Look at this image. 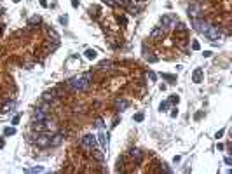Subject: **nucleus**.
Here are the masks:
<instances>
[{"mask_svg":"<svg viewBox=\"0 0 232 174\" xmlns=\"http://www.w3.org/2000/svg\"><path fill=\"white\" fill-rule=\"evenodd\" d=\"M173 21H175V17H173V16H162V17H161L162 26H171V24H173Z\"/></svg>","mask_w":232,"mask_h":174,"instance_id":"12","label":"nucleus"},{"mask_svg":"<svg viewBox=\"0 0 232 174\" xmlns=\"http://www.w3.org/2000/svg\"><path fill=\"white\" fill-rule=\"evenodd\" d=\"M224 134H225V129H220V131H218V132L215 134V138H217V139H220V138H222Z\"/></svg>","mask_w":232,"mask_h":174,"instance_id":"27","label":"nucleus"},{"mask_svg":"<svg viewBox=\"0 0 232 174\" xmlns=\"http://www.w3.org/2000/svg\"><path fill=\"white\" fill-rule=\"evenodd\" d=\"M148 77H150V80H152V82L155 80V73H154V71H150V73H148Z\"/></svg>","mask_w":232,"mask_h":174,"instance_id":"32","label":"nucleus"},{"mask_svg":"<svg viewBox=\"0 0 232 174\" xmlns=\"http://www.w3.org/2000/svg\"><path fill=\"white\" fill-rule=\"evenodd\" d=\"M59 23H61V24H66V23H68V17H66V16H61V17H59Z\"/></svg>","mask_w":232,"mask_h":174,"instance_id":"28","label":"nucleus"},{"mask_svg":"<svg viewBox=\"0 0 232 174\" xmlns=\"http://www.w3.org/2000/svg\"><path fill=\"white\" fill-rule=\"evenodd\" d=\"M94 125H96L98 129H101V127H103V120H101V119H96V122H94Z\"/></svg>","mask_w":232,"mask_h":174,"instance_id":"26","label":"nucleus"},{"mask_svg":"<svg viewBox=\"0 0 232 174\" xmlns=\"http://www.w3.org/2000/svg\"><path fill=\"white\" fill-rule=\"evenodd\" d=\"M12 124H14V125H16V124H19V115H16V117L12 119Z\"/></svg>","mask_w":232,"mask_h":174,"instance_id":"30","label":"nucleus"},{"mask_svg":"<svg viewBox=\"0 0 232 174\" xmlns=\"http://www.w3.org/2000/svg\"><path fill=\"white\" fill-rule=\"evenodd\" d=\"M61 134H56V136H52V139H51V146H58L59 143H61Z\"/></svg>","mask_w":232,"mask_h":174,"instance_id":"14","label":"nucleus"},{"mask_svg":"<svg viewBox=\"0 0 232 174\" xmlns=\"http://www.w3.org/2000/svg\"><path fill=\"white\" fill-rule=\"evenodd\" d=\"M2 12H3V9H2V7H0V14H2Z\"/></svg>","mask_w":232,"mask_h":174,"instance_id":"36","label":"nucleus"},{"mask_svg":"<svg viewBox=\"0 0 232 174\" xmlns=\"http://www.w3.org/2000/svg\"><path fill=\"white\" fill-rule=\"evenodd\" d=\"M103 3H107V5H110V7H114V5H115V0H103Z\"/></svg>","mask_w":232,"mask_h":174,"instance_id":"29","label":"nucleus"},{"mask_svg":"<svg viewBox=\"0 0 232 174\" xmlns=\"http://www.w3.org/2000/svg\"><path fill=\"white\" fill-rule=\"evenodd\" d=\"M35 145H37L38 148H47V146H51V136H49V134H38L37 139H35Z\"/></svg>","mask_w":232,"mask_h":174,"instance_id":"3","label":"nucleus"},{"mask_svg":"<svg viewBox=\"0 0 232 174\" xmlns=\"http://www.w3.org/2000/svg\"><path fill=\"white\" fill-rule=\"evenodd\" d=\"M192 49H194V51H199V49H201V45H199V42H197V40H194V42H192Z\"/></svg>","mask_w":232,"mask_h":174,"instance_id":"24","label":"nucleus"},{"mask_svg":"<svg viewBox=\"0 0 232 174\" xmlns=\"http://www.w3.org/2000/svg\"><path fill=\"white\" fill-rule=\"evenodd\" d=\"M12 2H19V0H12Z\"/></svg>","mask_w":232,"mask_h":174,"instance_id":"37","label":"nucleus"},{"mask_svg":"<svg viewBox=\"0 0 232 174\" xmlns=\"http://www.w3.org/2000/svg\"><path fill=\"white\" fill-rule=\"evenodd\" d=\"M16 106V103L14 101H5L2 106H0V113H9V112H12V108Z\"/></svg>","mask_w":232,"mask_h":174,"instance_id":"11","label":"nucleus"},{"mask_svg":"<svg viewBox=\"0 0 232 174\" xmlns=\"http://www.w3.org/2000/svg\"><path fill=\"white\" fill-rule=\"evenodd\" d=\"M162 78H166V80H169L171 84H173V82L176 80V77H175V75H168V73H162Z\"/></svg>","mask_w":232,"mask_h":174,"instance_id":"19","label":"nucleus"},{"mask_svg":"<svg viewBox=\"0 0 232 174\" xmlns=\"http://www.w3.org/2000/svg\"><path fill=\"white\" fill-rule=\"evenodd\" d=\"M211 54H213V52H211V51H204V54H203V56H204V58H210V56H211Z\"/></svg>","mask_w":232,"mask_h":174,"instance_id":"31","label":"nucleus"},{"mask_svg":"<svg viewBox=\"0 0 232 174\" xmlns=\"http://www.w3.org/2000/svg\"><path fill=\"white\" fill-rule=\"evenodd\" d=\"M40 5H42V7H47V2H45V0H40Z\"/></svg>","mask_w":232,"mask_h":174,"instance_id":"34","label":"nucleus"},{"mask_svg":"<svg viewBox=\"0 0 232 174\" xmlns=\"http://www.w3.org/2000/svg\"><path fill=\"white\" fill-rule=\"evenodd\" d=\"M42 171H44L42 167H35V169H26L24 173H42Z\"/></svg>","mask_w":232,"mask_h":174,"instance_id":"22","label":"nucleus"},{"mask_svg":"<svg viewBox=\"0 0 232 174\" xmlns=\"http://www.w3.org/2000/svg\"><path fill=\"white\" fill-rule=\"evenodd\" d=\"M187 14H189L190 19H194V17H201V5H199V3H190L189 9H187Z\"/></svg>","mask_w":232,"mask_h":174,"instance_id":"4","label":"nucleus"},{"mask_svg":"<svg viewBox=\"0 0 232 174\" xmlns=\"http://www.w3.org/2000/svg\"><path fill=\"white\" fill-rule=\"evenodd\" d=\"M169 101H164V103H161V106H159V112H168V108H169Z\"/></svg>","mask_w":232,"mask_h":174,"instance_id":"17","label":"nucleus"},{"mask_svg":"<svg viewBox=\"0 0 232 174\" xmlns=\"http://www.w3.org/2000/svg\"><path fill=\"white\" fill-rule=\"evenodd\" d=\"M176 115H178V110H176V108H175V110H173V112H171V117H173V119H175V117H176Z\"/></svg>","mask_w":232,"mask_h":174,"instance_id":"33","label":"nucleus"},{"mask_svg":"<svg viewBox=\"0 0 232 174\" xmlns=\"http://www.w3.org/2000/svg\"><path fill=\"white\" fill-rule=\"evenodd\" d=\"M47 120V112H44L42 108H37L33 112V122H44Z\"/></svg>","mask_w":232,"mask_h":174,"instance_id":"6","label":"nucleus"},{"mask_svg":"<svg viewBox=\"0 0 232 174\" xmlns=\"http://www.w3.org/2000/svg\"><path fill=\"white\" fill-rule=\"evenodd\" d=\"M80 145H82V148H86V150H89V152H91V150L98 145V139H96L93 134H86V136L80 139Z\"/></svg>","mask_w":232,"mask_h":174,"instance_id":"2","label":"nucleus"},{"mask_svg":"<svg viewBox=\"0 0 232 174\" xmlns=\"http://www.w3.org/2000/svg\"><path fill=\"white\" fill-rule=\"evenodd\" d=\"M91 155H93L98 162H103V160H105V152H103V150H100L98 146H94V148L91 150Z\"/></svg>","mask_w":232,"mask_h":174,"instance_id":"9","label":"nucleus"},{"mask_svg":"<svg viewBox=\"0 0 232 174\" xmlns=\"http://www.w3.org/2000/svg\"><path fill=\"white\" fill-rule=\"evenodd\" d=\"M3 134H5V136H14V134H16V129H14V127H5Z\"/></svg>","mask_w":232,"mask_h":174,"instance_id":"18","label":"nucleus"},{"mask_svg":"<svg viewBox=\"0 0 232 174\" xmlns=\"http://www.w3.org/2000/svg\"><path fill=\"white\" fill-rule=\"evenodd\" d=\"M127 106H129V103H127L126 99H119V101H117V110H119V112H124Z\"/></svg>","mask_w":232,"mask_h":174,"instance_id":"13","label":"nucleus"},{"mask_svg":"<svg viewBox=\"0 0 232 174\" xmlns=\"http://www.w3.org/2000/svg\"><path fill=\"white\" fill-rule=\"evenodd\" d=\"M138 2H145V0H138Z\"/></svg>","mask_w":232,"mask_h":174,"instance_id":"38","label":"nucleus"},{"mask_svg":"<svg viewBox=\"0 0 232 174\" xmlns=\"http://www.w3.org/2000/svg\"><path fill=\"white\" fill-rule=\"evenodd\" d=\"M161 171H162V173H171V169H169V167H168V164H164V162L161 164Z\"/></svg>","mask_w":232,"mask_h":174,"instance_id":"21","label":"nucleus"},{"mask_svg":"<svg viewBox=\"0 0 232 174\" xmlns=\"http://www.w3.org/2000/svg\"><path fill=\"white\" fill-rule=\"evenodd\" d=\"M91 80H93L91 73H82V75H77V77H73V78H70V80L66 82V85H68L70 89H73V91H86V89L89 87Z\"/></svg>","mask_w":232,"mask_h":174,"instance_id":"1","label":"nucleus"},{"mask_svg":"<svg viewBox=\"0 0 232 174\" xmlns=\"http://www.w3.org/2000/svg\"><path fill=\"white\" fill-rule=\"evenodd\" d=\"M96 139H98V143L101 145V150H103V152H108V134H107L105 131H101V132L98 134Z\"/></svg>","mask_w":232,"mask_h":174,"instance_id":"5","label":"nucleus"},{"mask_svg":"<svg viewBox=\"0 0 232 174\" xmlns=\"http://www.w3.org/2000/svg\"><path fill=\"white\" fill-rule=\"evenodd\" d=\"M178 101H180V98H178V94H173V96L169 98V103H171V105H178Z\"/></svg>","mask_w":232,"mask_h":174,"instance_id":"20","label":"nucleus"},{"mask_svg":"<svg viewBox=\"0 0 232 174\" xmlns=\"http://www.w3.org/2000/svg\"><path fill=\"white\" fill-rule=\"evenodd\" d=\"M84 54H86L87 59H94V58H96V51H94V49H87Z\"/></svg>","mask_w":232,"mask_h":174,"instance_id":"15","label":"nucleus"},{"mask_svg":"<svg viewBox=\"0 0 232 174\" xmlns=\"http://www.w3.org/2000/svg\"><path fill=\"white\" fill-rule=\"evenodd\" d=\"M115 3H121L122 7H129V0H117Z\"/></svg>","mask_w":232,"mask_h":174,"instance_id":"23","label":"nucleus"},{"mask_svg":"<svg viewBox=\"0 0 232 174\" xmlns=\"http://www.w3.org/2000/svg\"><path fill=\"white\" fill-rule=\"evenodd\" d=\"M38 23H40V17H38V16H33V17H30V21H28V24H30V26L38 24Z\"/></svg>","mask_w":232,"mask_h":174,"instance_id":"16","label":"nucleus"},{"mask_svg":"<svg viewBox=\"0 0 232 174\" xmlns=\"http://www.w3.org/2000/svg\"><path fill=\"white\" fill-rule=\"evenodd\" d=\"M203 78H204V71H203V68L194 70V73H192V82H194V84H201Z\"/></svg>","mask_w":232,"mask_h":174,"instance_id":"7","label":"nucleus"},{"mask_svg":"<svg viewBox=\"0 0 232 174\" xmlns=\"http://www.w3.org/2000/svg\"><path fill=\"white\" fill-rule=\"evenodd\" d=\"M3 145H5V141H3V139H0V148H3Z\"/></svg>","mask_w":232,"mask_h":174,"instance_id":"35","label":"nucleus"},{"mask_svg":"<svg viewBox=\"0 0 232 174\" xmlns=\"http://www.w3.org/2000/svg\"><path fill=\"white\" fill-rule=\"evenodd\" d=\"M129 155H131V159H133V162H134V164H140V162H141V159H143L141 152H140V150H136V148L129 150Z\"/></svg>","mask_w":232,"mask_h":174,"instance_id":"10","label":"nucleus"},{"mask_svg":"<svg viewBox=\"0 0 232 174\" xmlns=\"http://www.w3.org/2000/svg\"><path fill=\"white\" fill-rule=\"evenodd\" d=\"M143 117H145L143 113H136V115H134V120H136V122H141V120H143Z\"/></svg>","mask_w":232,"mask_h":174,"instance_id":"25","label":"nucleus"},{"mask_svg":"<svg viewBox=\"0 0 232 174\" xmlns=\"http://www.w3.org/2000/svg\"><path fill=\"white\" fill-rule=\"evenodd\" d=\"M162 37H164V28L162 26H157V28H154L150 31V38L152 40H157V38H162Z\"/></svg>","mask_w":232,"mask_h":174,"instance_id":"8","label":"nucleus"}]
</instances>
